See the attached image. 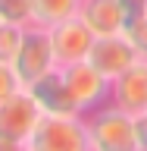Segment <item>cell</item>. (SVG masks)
Segmentation results:
<instances>
[{"label": "cell", "mask_w": 147, "mask_h": 151, "mask_svg": "<svg viewBox=\"0 0 147 151\" xmlns=\"http://www.w3.org/2000/svg\"><path fill=\"white\" fill-rule=\"evenodd\" d=\"M28 25H13V22H0V63H9L19 57V47H22V38H25Z\"/></svg>", "instance_id": "7c38bea8"}, {"label": "cell", "mask_w": 147, "mask_h": 151, "mask_svg": "<svg viewBox=\"0 0 147 151\" xmlns=\"http://www.w3.org/2000/svg\"><path fill=\"white\" fill-rule=\"evenodd\" d=\"M28 91L35 94L38 107L44 113H63V116H85L82 107H78V101H75L72 88H69V82H66V69L63 66H53L47 76H41Z\"/></svg>", "instance_id": "52a82bcc"}, {"label": "cell", "mask_w": 147, "mask_h": 151, "mask_svg": "<svg viewBox=\"0 0 147 151\" xmlns=\"http://www.w3.org/2000/svg\"><path fill=\"white\" fill-rule=\"evenodd\" d=\"M25 151H91V135L85 116L41 113L35 132L28 135Z\"/></svg>", "instance_id": "6da1fadb"}, {"label": "cell", "mask_w": 147, "mask_h": 151, "mask_svg": "<svg viewBox=\"0 0 147 151\" xmlns=\"http://www.w3.org/2000/svg\"><path fill=\"white\" fill-rule=\"evenodd\" d=\"M53 66H56V57H53V44H50V28L28 25L25 38H22V47H19V57L13 60V69H16L19 82L25 88H31Z\"/></svg>", "instance_id": "3957f363"}, {"label": "cell", "mask_w": 147, "mask_h": 151, "mask_svg": "<svg viewBox=\"0 0 147 151\" xmlns=\"http://www.w3.org/2000/svg\"><path fill=\"white\" fill-rule=\"evenodd\" d=\"M0 22H13V25H35L31 0H0Z\"/></svg>", "instance_id": "4fadbf2b"}, {"label": "cell", "mask_w": 147, "mask_h": 151, "mask_svg": "<svg viewBox=\"0 0 147 151\" xmlns=\"http://www.w3.org/2000/svg\"><path fill=\"white\" fill-rule=\"evenodd\" d=\"M141 57L135 50V44L129 41V35L122 32V35H107V38H97L91 47V54H88V63L94 69H100L107 79H116L119 73H125L129 66H135Z\"/></svg>", "instance_id": "ba28073f"}, {"label": "cell", "mask_w": 147, "mask_h": 151, "mask_svg": "<svg viewBox=\"0 0 147 151\" xmlns=\"http://www.w3.org/2000/svg\"><path fill=\"white\" fill-rule=\"evenodd\" d=\"M78 16L85 19V25L91 28L97 38L107 35H122L129 25V13L119 0H82Z\"/></svg>", "instance_id": "30bf717a"}, {"label": "cell", "mask_w": 147, "mask_h": 151, "mask_svg": "<svg viewBox=\"0 0 147 151\" xmlns=\"http://www.w3.org/2000/svg\"><path fill=\"white\" fill-rule=\"evenodd\" d=\"M41 107H38L35 94L28 88H19L13 98L0 101V142H13V145H25L28 135L35 132L41 120Z\"/></svg>", "instance_id": "277c9868"}, {"label": "cell", "mask_w": 147, "mask_h": 151, "mask_svg": "<svg viewBox=\"0 0 147 151\" xmlns=\"http://www.w3.org/2000/svg\"><path fill=\"white\" fill-rule=\"evenodd\" d=\"M19 88H25V85L19 82L16 69H13L9 63H0V101H6V98H13V94H16Z\"/></svg>", "instance_id": "9a60e30c"}, {"label": "cell", "mask_w": 147, "mask_h": 151, "mask_svg": "<svg viewBox=\"0 0 147 151\" xmlns=\"http://www.w3.org/2000/svg\"><path fill=\"white\" fill-rule=\"evenodd\" d=\"M0 151H25V145H13V142H0Z\"/></svg>", "instance_id": "ac0fdd59"}, {"label": "cell", "mask_w": 147, "mask_h": 151, "mask_svg": "<svg viewBox=\"0 0 147 151\" xmlns=\"http://www.w3.org/2000/svg\"><path fill=\"white\" fill-rule=\"evenodd\" d=\"M78 6L82 0H31V9H35V25H56L69 16H78Z\"/></svg>", "instance_id": "8fae6325"}, {"label": "cell", "mask_w": 147, "mask_h": 151, "mask_svg": "<svg viewBox=\"0 0 147 151\" xmlns=\"http://www.w3.org/2000/svg\"><path fill=\"white\" fill-rule=\"evenodd\" d=\"M125 35H129V41L135 44L138 57H141V60H147V16L131 19L129 25H125Z\"/></svg>", "instance_id": "5bb4252c"}, {"label": "cell", "mask_w": 147, "mask_h": 151, "mask_svg": "<svg viewBox=\"0 0 147 151\" xmlns=\"http://www.w3.org/2000/svg\"><path fill=\"white\" fill-rule=\"evenodd\" d=\"M110 101L129 113H144L147 110V60H138L125 73L113 79Z\"/></svg>", "instance_id": "9c48e42d"}, {"label": "cell", "mask_w": 147, "mask_h": 151, "mask_svg": "<svg viewBox=\"0 0 147 151\" xmlns=\"http://www.w3.org/2000/svg\"><path fill=\"white\" fill-rule=\"evenodd\" d=\"M94 41H97V35L85 25L82 16H69L63 22L50 25V44H53L56 66H72V63L88 60Z\"/></svg>", "instance_id": "5b68a950"}, {"label": "cell", "mask_w": 147, "mask_h": 151, "mask_svg": "<svg viewBox=\"0 0 147 151\" xmlns=\"http://www.w3.org/2000/svg\"><path fill=\"white\" fill-rule=\"evenodd\" d=\"M119 3L125 6V13H129V22L147 16V0H119Z\"/></svg>", "instance_id": "e0dca14e"}, {"label": "cell", "mask_w": 147, "mask_h": 151, "mask_svg": "<svg viewBox=\"0 0 147 151\" xmlns=\"http://www.w3.org/2000/svg\"><path fill=\"white\" fill-rule=\"evenodd\" d=\"M85 123H88V135H91V151H138L135 113L116 107L113 101L88 113Z\"/></svg>", "instance_id": "7a4b0ae2"}, {"label": "cell", "mask_w": 147, "mask_h": 151, "mask_svg": "<svg viewBox=\"0 0 147 151\" xmlns=\"http://www.w3.org/2000/svg\"><path fill=\"white\" fill-rule=\"evenodd\" d=\"M135 139H138V151H147V110L135 113Z\"/></svg>", "instance_id": "2e32d148"}, {"label": "cell", "mask_w": 147, "mask_h": 151, "mask_svg": "<svg viewBox=\"0 0 147 151\" xmlns=\"http://www.w3.org/2000/svg\"><path fill=\"white\" fill-rule=\"evenodd\" d=\"M63 69H66V82H69V88H72V94H75V101H78V107H82L85 116L94 113L97 107H103V104H110L113 82L100 73V69H94L88 60L72 63V66H63Z\"/></svg>", "instance_id": "8992f818"}]
</instances>
